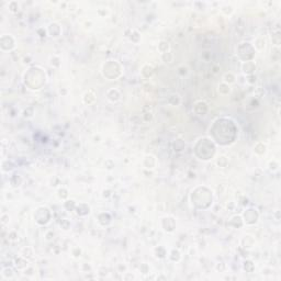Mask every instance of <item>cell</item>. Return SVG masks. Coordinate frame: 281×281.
Returning <instances> with one entry per match:
<instances>
[{
	"instance_id": "277c9868",
	"label": "cell",
	"mask_w": 281,
	"mask_h": 281,
	"mask_svg": "<svg viewBox=\"0 0 281 281\" xmlns=\"http://www.w3.org/2000/svg\"><path fill=\"white\" fill-rule=\"evenodd\" d=\"M16 266L18 269H23V268H26L28 267V261L24 259V257H18L16 258Z\"/></svg>"
},
{
	"instance_id": "5b68a950",
	"label": "cell",
	"mask_w": 281,
	"mask_h": 281,
	"mask_svg": "<svg viewBox=\"0 0 281 281\" xmlns=\"http://www.w3.org/2000/svg\"><path fill=\"white\" fill-rule=\"evenodd\" d=\"M165 220L167 221V225H164L165 229L168 232H172L174 229L176 227V223H172V222H175V220L172 218H165Z\"/></svg>"
},
{
	"instance_id": "5bb4252c",
	"label": "cell",
	"mask_w": 281,
	"mask_h": 281,
	"mask_svg": "<svg viewBox=\"0 0 281 281\" xmlns=\"http://www.w3.org/2000/svg\"><path fill=\"white\" fill-rule=\"evenodd\" d=\"M57 194L58 197L61 199H66L68 197V193H67V190L65 189V188H59L57 191Z\"/></svg>"
},
{
	"instance_id": "ac0fdd59",
	"label": "cell",
	"mask_w": 281,
	"mask_h": 281,
	"mask_svg": "<svg viewBox=\"0 0 281 281\" xmlns=\"http://www.w3.org/2000/svg\"><path fill=\"white\" fill-rule=\"evenodd\" d=\"M61 226H62L63 229H69V226H70V223H69L66 219H64L62 222H61Z\"/></svg>"
},
{
	"instance_id": "e0dca14e",
	"label": "cell",
	"mask_w": 281,
	"mask_h": 281,
	"mask_svg": "<svg viewBox=\"0 0 281 281\" xmlns=\"http://www.w3.org/2000/svg\"><path fill=\"white\" fill-rule=\"evenodd\" d=\"M72 254H73V256L75 257V258H78V257H80V255H81V249H80L79 247H76V248H74L73 249Z\"/></svg>"
},
{
	"instance_id": "4fadbf2b",
	"label": "cell",
	"mask_w": 281,
	"mask_h": 281,
	"mask_svg": "<svg viewBox=\"0 0 281 281\" xmlns=\"http://www.w3.org/2000/svg\"><path fill=\"white\" fill-rule=\"evenodd\" d=\"M8 7H9L11 12H17V11L19 10V3L17 1H11V2H9Z\"/></svg>"
},
{
	"instance_id": "9a60e30c",
	"label": "cell",
	"mask_w": 281,
	"mask_h": 281,
	"mask_svg": "<svg viewBox=\"0 0 281 281\" xmlns=\"http://www.w3.org/2000/svg\"><path fill=\"white\" fill-rule=\"evenodd\" d=\"M223 90H226V92H227V94L229 92V86L227 85V83H221V85L219 86L220 94H222V92H223Z\"/></svg>"
},
{
	"instance_id": "2e32d148",
	"label": "cell",
	"mask_w": 281,
	"mask_h": 281,
	"mask_svg": "<svg viewBox=\"0 0 281 281\" xmlns=\"http://www.w3.org/2000/svg\"><path fill=\"white\" fill-rule=\"evenodd\" d=\"M22 254H23V257H28V258L32 257V255H33L32 249L30 248V247H26V248H24V249H23V251H22Z\"/></svg>"
},
{
	"instance_id": "9c48e42d",
	"label": "cell",
	"mask_w": 281,
	"mask_h": 281,
	"mask_svg": "<svg viewBox=\"0 0 281 281\" xmlns=\"http://www.w3.org/2000/svg\"><path fill=\"white\" fill-rule=\"evenodd\" d=\"M158 50H159L161 53L168 52V50H169V43L166 41H161L160 43L158 44Z\"/></svg>"
},
{
	"instance_id": "8fae6325",
	"label": "cell",
	"mask_w": 281,
	"mask_h": 281,
	"mask_svg": "<svg viewBox=\"0 0 281 281\" xmlns=\"http://www.w3.org/2000/svg\"><path fill=\"white\" fill-rule=\"evenodd\" d=\"M172 58H174V55H172L171 52L168 51L166 53H163V61L165 63H171Z\"/></svg>"
},
{
	"instance_id": "7a4b0ae2",
	"label": "cell",
	"mask_w": 281,
	"mask_h": 281,
	"mask_svg": "<svg viewBox=\"0 0 281 281\" xmlns=\"http://www.w3.org/2000/svg\"><path fill=\"white\" fill-rule=\"evenodd\" d=\"M255 69L256 65L253 62H246L243 64V70H244V73L248 74V75H251Z\"/></svg>"
},
{
	"instance_id": "3957f363",
	"label": "cell",
	"mask_w": 281,
	"mask_h": 281,
	"mask_svg": "<svg viewBox=\"0 0 281 281\" xmlns=\"http://www.w3.org/2000/svg\"><path fill=\"white\" fill-rule=\"evenodd\" d=\"M108 99L112 102H115L120 99V92L116 89H110L108 91Z\"/></svg>"
},
{
	"instance_id": "ba28073f",
	"label": "cell",
	"mask_w": 281,
	"mask_h": 281,
	"mask_svg": "<svg viewBox=\"0 0 281 281\" xmlns=\"http://www.w3.org/2000/svg\"><path fill=\"white\" fill-rule=\"evenodd\" d=\"M266 46V41L264 37H258V39H256L255 41V47L256 48H258V50H264Z\"/></svg>"
},
{
	"instance_id": "52a82bcc",
	"label": "cell",
	"mask_w": 281,
	"mask_h": 281,
	"mask_svg": "<svg viewBox=\"0 0 281 281\" xmlns=\"http://www.w3.org/2000/svg\"><path fill=\"white\" fill-rule=\"evenodd\" d=\"M254 151H255L256 154L262 155V154H265V152H266V145L265 144H262V143H257L256 146L254 147Z\"/></svg>"
},
{
	"instance_id": "7c38bea8",
	"label": "cell",
	"mask_w": 281,
	"mask_h": 281,
	"mask_svg": "<svg viewBox=\"0 0 281 281\" xmlns=\"http://www.w3.org/2000/svg\"><path fill=\"white\" fill-rule=\"evenodd\" d=\"M2 275H3L5 278L9 279V278H12L14 273H13V270H12L11 268H5V269L2 270Z\"/></svg>"
},
{
	"instance_id": "d6986e66",
	"label": "cell",
	"mask_w": 281,
	"mask_h": 281,
	"mask_svg": "<svg viewBox=\"0 0 281 281\" xmlns=\"http://www.w3.org/2000/svg\"><path fill=\"white\" fill-rule=\"evenodd\" d=\"M248 83H255L256 81V76L255 75H248Z\"/></svg>"
},
{
	"instance_id": "30bf717a",
	"label": "cell",
	"mask_w": 281,
	"mask_h": 281,
	"mask_svg": "<svg viewBox=\"0 0 281 281\" xmlns=\"http://www.w3.org/2000/svg\"><path fill=\"white\" fill-rule=\"evenodd\" d=\"M223 79H224V83H227V85H229V83H235V76L232 73L225 74V75H224V77H223Z\"/></svg>"
},
{
	"instance_id": "ffe728a7",
	"label": "cell",
	"mask_w": 281,
	"mask_h": 281,
	"mask_svg": "<svg viewBox=\"0 0 281 281\" xmlns=\"http://www.w3.org/2000/svg\"><path fill=\"white\" fill-rule=\"evenodd\" d=\"M179 70H180L179 73L181 74V75H186V74L188 73V72H187V70H188L187 67H180V68H179Z\"/></svg>"
},
{
	"instance_id": "6da1fadb",
	"label": "cell",
	"mask_w": 281,
	"mask_h": 281,
	"mask_svg": "<svg viewBox=\"0 0 281 281\" xmlns=\"http://www.w3.org/2000/svg\"><path fill=\"white\" fill-rule=\"evenodd\" d=\"M244 219H245V222L247 224H254L257 222L258 213L256 212V210H254V209L246 210V212L244 213Z\"/></svg>"
},
{
	"instance_id": "8992f818",
	"label": "cell",
	"mask_w": 281,
	"mask_h": 281,
	"mask_svg": "<svg viewBox=\"0 0 281 281\" xmlns=\"http://www.w3.org/2000/svg\"><path fill=\"white\" fill-rule=\"evenodd\" d=\"M56 30L57 31H61V29H59V26H58V24H56V23H52L51 25H50V28H48V32H50V34H51V37H58L59 35V33L58 32H56Z\"/></svg>"
}]
</instances>
